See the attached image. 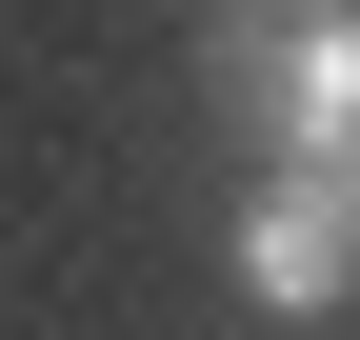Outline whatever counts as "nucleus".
<instances>
[{"label": "nucleus", "mask_w": 360, "mask_h": 340, "mask_svg": "<svg viewBox=\"0 0 360 340\" xmlns=\"http://www.w3.org/2000/svg\"><path fill=\"white\" fill-rule=\"evenodd\" d=\"M340 280H360L340 181H260V200H240V301H260V320H321Z\"/></svg>", "instance_id": "nucleus-2"}, {"label": "nucleus", "mask_w": 360, "mask_h": 340, "mask_svg": "<svg viewBox=\"0 0 360 340\" xmlns=\"http://www.w3.org/2000/svg\"><path fill=\"white\" fill-rule=\"evenodd\" d=\"M200 80L260 140V181H321L360 140V0H200Z\"/></svg>", "instance_id": "nucleus-1"}, {"label": "nucleus", "mask_w": 360, "mask_h": 340, "mask_svg": "<svg viewBox=\"0 0 360 340\" xmlns=\"http://www.w3.org/2000/svg\"><path fill=\"white\" fill-rule=\"evenodd\" d=\"M321 181H340V221H360V140H340V160H321Z\"/></svg>", "instance_id": "nucleus-3"}]
</instances>
